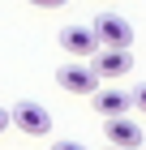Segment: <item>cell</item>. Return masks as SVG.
Segmentation results:
<instances>
[{
    "label": "cell",
    "instance_id": "cell-1",
    "mask_svg": "<svg viewBox=\"0 0 146 150\" xmlns=\"http://www.w3.org/2000/svg\"><path fill=\"white\" fill-rule=\"evenodd\" d=\"M9 116H13V129H17V133H30V137L52 133V112H47L43 103H34V99H17V103L9 107Z\"/></svg>",
    "mask_w": 146,
    "mask_h": 150
},
{
    "label": "cell",
    "instance_id": "cell-2",
    "mask_svg": "<svg viewBox=\"0 0 146 150\" xmlns=\"http://www.w3.org/2000/svg\"><path fill=\"white\" fill-rule=\"evenodd\" d=\"M90 26L99 35V47H133V26L125 13H99Z\"/></svg>",
    "mask_w": 146,
    "mask_h": 150
},
{
    "label": "cell",
    "instance_id": "cell-3",
    "mask_svg": "<svg viewBox=\"0 0 146 150\" xmlns=\"http://www.w3.org/2000/svg\"><path fill=\"white\" fill-rule=\"evenodd\" d=\"M56 86L69 90V94H95L99 90V73H95V64H60Z\"/></svg>",
    "mask_w": 146,
    "mask_h": 150
},
{
    "label": "cell",
    "instance_id": "cell-4",
    "mask_svg": "<svg viewBox=\"0 0 146 150\" xmlns=\"http://www.w3.org/2000/svg\"><path fill=\"white\" fill-rule=\"evenodd\" d=\"M90 64H95L99 77H125V73L133 69V52L129 47H99L90 56Z\"/></svg>",
    "mask_w": 146,
    "mask_h": 150
},
{
    "label": "cell",
    "instance_id": "cell-5",
    "mask_svg": "<svg viewBox=\"0 0 146 150\" xmlns=\"http://www.w3.org/2000/svg\"><path fill=\"white\" fill-rule=\"evenodd\" d=\"M60 47L78 60H90L99 52V35H95V26H65L60 30Z\"/></svg>",
    "mask_w": 146,
    "mask_h": 150
},
{
    "label": "cell",
    "instance_id": "cell-6",
    "mask_svg": "<svg viewBox=\"0 0 146 150\" xmlns=\"http://www.w3.org/2000/svg\"><path fill=\"white\" fill-rule=\"evenodd\" d=\"M103 133H108V142L120 146V150H142V129H137V120H129V112L125 116H108Z\"/></svg>",
    "mask_w": 146,
    "mask_h": 150
},
{
    "label": "cell",
    "instance_id": "cell-7",
    "mask_svg": "<svg viewBox=\"0 0 146 150\" xmlns=\"http://www.w3.org/2000/svg\"><path fill=\"white\" fill-rule=\"evenodd\" d=\"M90 107L108 120V116H125L129 107H133V94L129 90H95L90 94Z\"/></svg>",
    "mask_w": 146,
    "mask_h": 150
},
{
    "label": "cell",
    "instance_id": "cell-8",
    "mask_svg": "<svg viewBox=\"0 0 146 150\" xmlns=\"http://www.w3.org/2000/svg\"><path fill=\"white\" fill-rule=\"evenodd\" d=\"M133 107H137V112L146 116V81H142V86H137V90H133Z\"/></svg>",
    "mask_w": 146,
    "mask_h": 150
},
{
    "label": "cell",
    "instance_id": "cell-9",
    "mask_svg": "<svg viewBox=\"0 0 146 150\" xmlns=\"http://www.w3.org/2000/svg\"><path fill=\"white\" fill-rule=\"evenodd\" d=\"M26 4H34V9H60V4H69V0H26Z\"/></svg>",
    "mask_w": 146,
    "mask_h": 150
},
{
    "label": "cell",
    "instance_id": "cell-10",
    "mask_svg": "<svg viewBox=\"0 0 146 150\" xmlns=\"http://www.w3.org/2000/svg\"><path fill=\"white\" fill-rule=\"evenodd\" d=\"M52 150H86L82 142H52Z\"/></svg>",
    "mask_w": 146,
    "mask_h": 150
},
{
    "label": "cell",
    "instance_id": "cell-11",
    "mask_svg": "<svg viewBox=\"0 0 146 150\" xmlns=\"http://www.w3.org/2000/svg\"><path fill=\"white\" fill-rule=\"evenodd\" d=\"M13 125V116H9V107H0V133H4V129Z\"/></svg>",
    "mask_w": 146,
    "mask_h": 150
},
{
    "label": "cell",
    "instance_id": "cell-12",
    "mask_svg": "<svg viewBox=\"0 0 146 150\" xmlns=\"http://www.w3.org/2000/svg\"><path fill=\"white\" fill-rule=\"evenodd\" d=\"M108 150H120V146H108Z\"/></svg>",
    "mask_w": 146,
    "mask_h": 150
}]
</instances>
